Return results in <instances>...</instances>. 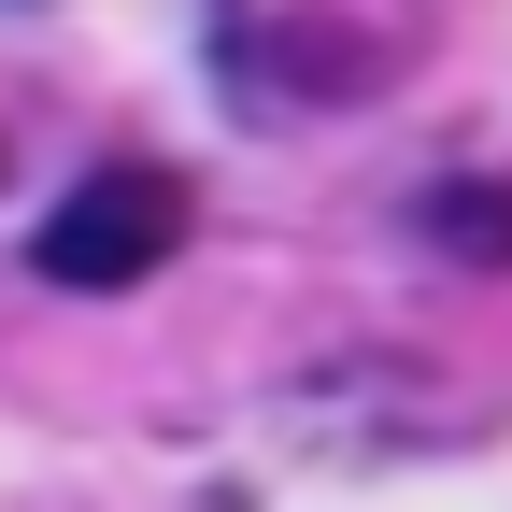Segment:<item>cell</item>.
I'll return each instance as SVG.
<instances>
[{
	"mask_svg": "<svg viewBox=\"0 0 512 512\" xmlns=\"http://www.w3.org/2000/svg\"><path fill=\"white\" fill-rule=\"evenodd\" d=\"M256 57H271L285 86H370V72H384V43H342V29H299V15H285L271 43H256Z\"/></svg>",
	"mask_w": 512,
	"mask_h": 512,
	"instance_id": "3",
	"label": "cell"
},
{
	"mask_svg": "<svg viewBox=\"0 0 512 512\" xmlns=\"http://www.w3.org/2000/svg\"><path fill=\"white\" fill-rule=\"evenodd\" d=\"M185 228H200V200H185V171H157V157H128V171H86L72 200L43 214V285H72V299H114V285H157L171 256H185Z\"/></svg>",
	"mask_w": 512,
	"mask_h": 512,
	"instance_id": "1",
	"label": "cell"
},
{
	"mask_svg": "<svg viewBox=\"0 0 512 512\" xmlns=\"http://www.w3.org/2000/svg\"><path fill=\"white\" fill-rule=\"evenodd\" d=\"M427 242H441V256H484V271H512V185H441V200H427Z\"/></svg>",
	"mask_w": 512,
	"mask_h": 512,
	"instance_id": "2",
	"label": "cell"
}]
</instances>
